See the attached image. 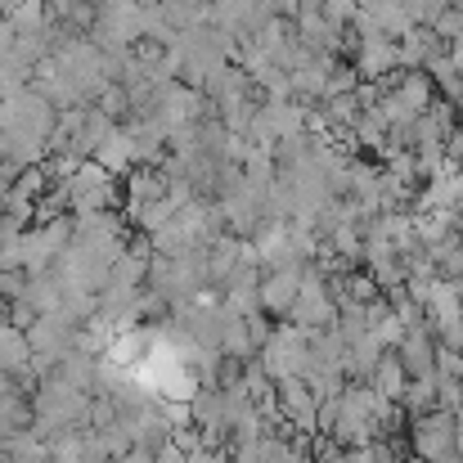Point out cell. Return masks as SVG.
<instances>
[{
    "label": "cell",
    "instance_id": "obj_1",
    "mask_svg": "<svg viewBox=\"0 0 463 463\" xmlns=\"http://www.w3.org/2000/svg\"><path fill=\"white\" fill-rule=\"evenodd\" d=\"M95 162H99L109 175H127V171L136 166V140H131V131H127V127H118V131L95 149Z\"/></svg>",
    "mask_w": 463,
    "mask_h": 463
},
{
    "label": "cell",
    "instance_id": "obj_2",
    "mask_svg": "<svg viewBox=\"0 0 463 463\" xmlns=\"http://www.w3.org/2000/svg\"><path fill=\"white\" fill-rule=\"evenodd\" d=\"M9 23H14V32H18V36H32V32H45V27H59L45 0H18V5L9 9Z\"/></svg>",
    "mask_w": 463,
    "mask_h": 463
},
{
    "label": "cell",
    "instance_id": "obj_3",
    "mask_svg": "<svg viewBox=\"0 0 463 463\" xmlns=\"http://www.w3.org/2000/svg\"><path fill=\"white\" fill-rule=\"evenodd\" d=\"M23 355H27V342L18 337V328H0V364L18 369V364H23Z\"/></svg>",
    "mask_w": 463,
    "mask_h": 463
},
{
    "label": "cell",
    "instance_id": "obj_4",
    "mask_svg": "<svg viewBox=\"0 0 463 463\" xmlns=\"http://www.w3.org/2000/svg\"><path fill=\"white\" fill-rule=\"evenodd\" d=\"M14 45H18V32H14L9 14H0V59H5V54H14Z\"/></svg>",
    "mask_w": 463,
    "mask_h": 463
}]
</instances>
